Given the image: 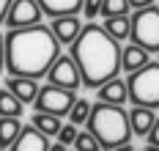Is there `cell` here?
<instances>
[{
  "label": "cell",
  "mask_w": 159,
  "mask_h": 151,
  "mask_svg": "<svg viewBox=\"0 0 159 151\" xmlns=\"http://www.w3.org/2000/svg\"><path fill=\"white\" fill-rule=\"evenodd\" d=\"M145 151H159V149H157V146H148V149H145Z\"/></svg>",
  "instance_id": "4dcf8cb0"
},
{
  "label": "cell",
  "mask_w": 159,
  "mask_h": 151,
  "mask_svg": "<svg viewBox=\"0 0 159 151\" xmlns=\"http://www.w3.org/2000/svg\"><path fill=\"white\" fill-rule=\"evenodd\" d=\"M6 91L11 96H16L22 104H30L36 99V94H39V85H36V80H28V77H8L6 80Z\"/></svg>",
  "instance_id": "5bb4252c"
},
{
  "label": "cell",
  "mask_w": 159,
  "mask_h": 151,
  "mask_svg": "<svg viewBox=\"0 0 159 151\" xmlns=\"http://www.w3.org/2000/svg\"><path fill=\"white\" fill-rule=\"evenodd\" d=\"M41 14L58 19V17H77L82 11V0H36Z\"/></svg>",
  "instance_id": "8fae6325"
},
{
  "label": "cell",
  "mask_w": 159,
  "mask_h": 151,
  "mask_svg": "<svg viewBox=\"0 0 159 151\" xmlns=\"http://www.w3.org/2000/svg\"><path fill=\"white\" fill-rule=\"evenodd\" d=\"M22 129L19 118H0V149H8Z\"/></svg>",
  "instance_id": "d6986e66"
},
{
  "label": "cell",
  "mask_w": 159,
  "mask_h": 151,
  "mask_svg": "<svg viewBox=\"0 0 159 151\" xmlns=\"http://www.w3.org/2000/svg\"><path fill=\"white\" fill-rule=\"evenodd\" d=\"M41 8L36 0H11L8 11H6V25L16 30V28H30V25H41Z\"/></svg>",
  "instance_id": "52a82bcc"
},
{
  "label": "cell",
  "mask_w": 159,
  "mask_h": 151,
  "mask_svg": "<svg viewBox=\"0 0 159 151\" xmlns=\"http://www.w3.org/2000/svg\"><path fill=\"white\" fill-rule=\"evenodd\" d=\"M47 80L49 85H55V88H63V91H77L80 85V71L74 66V61L69 58V55H58L55 61H52V66L47 71Z\"/></svg>",
  "instance_id": "ba28073f"
},
{
  "label": "cell",
  "mask_w": 159,
  "mask_h": 151,
  "mask_svg": "<svg viewBox=\"0 0 159 151\" xmlns=\"http://www.w3.org/2000/svg\"><path fill=\"white\" fill-rule=\"evenodd\" d=\"M126 91L129 102L134 107H159V63H145L143 69L132 71L126 77Z\"/></svg>",
  "instance_id": "277c9868"
},
{
  "label": "cell",
  "mask_w": 159,
  "mask_h": 151,
  "mask_svg": "<svg viewBox=\"0 0 159 151\" xmlns=\"http://www.w3.org/2000/svg\"><path fill=\"white\" fill-rule=\"evenodd\" d=\"M77 99V94L74 91H63V88H55V85H44V88H39V94H36V113H47V116H69V110H71V104Z\"/></svg>",
  "instance_id": "8992f818"
},
{
  "label": "cell",
  "mask_w": 159,
  "mask_h": 151,
  "mask_svg": "<svg viewBox=\"0 0 159 151\" xmlns=\"http://www.w3.org/2000/svg\"><path fill=\"white\" fill-rule=\"evenodd\" d=\"M143 151H145V149H143Z\"/></svg>",
  "instance_id": "1f68e13d"
},
{
  "label": "cell",
  "mask_w": 159,
  "mask_h": 151,
  "mask_svg": "<svg viewBox=\"0 0 159 151\" xmlns=\"http://www.w3.org/2000/svg\"><path fill=\"white\" fill-rule=\"evenodd\" d=\"M6 69V44H3V33H0V74Z\"/></svg>",
  "instance_id": "4316f807"
},
{
  "label": "cell",
  "mask_w": 159,
  "mask_h": 151,
  "mask_svg": "<svg viewBox=\"0 0 159 151\" xmlns=\"http://www.w3.org/2000/svg\"><path fill=\"white\" fill-rule=\"evenodd\" d=\"M47 151H69V146H63V143H58V140H55V143H49Z\"/></svg>",
  "instance_id": "f1b7e54d"
},
{
  "label": "cell",
  "mask_w": 159,
  "mask_h": 151,
  "mask_svg": "<svg viewBox=\"0 0 159 151\" xmlns=\"http://www.w3.org/2000/svg\"><path fill=\"white\" fill-rule=\"evenodd\" d=\"M88 116H91V102L85 99V96H77L74 104H71V110H69V124L80 126V124L88 121Z\"/></svg>",
  "instance_id": "ffe728a7"
},
{
  "label": "cell",
  "mask_w": 159,
  "mask_h": 151,
  "mask_svg": "<svg viewBox=\"0 0 159 151\" xmlns=\"http://www.w3.org/2000/svg\"><path fill=\"white\" fill-rule=\"evenodd\" d=\"M148 63V52L143 47H137V44H126V47H121V69L132 74V71H137V69H143Z\"/></svg>",
  "instance_id": "9a60e30c"
},
{
  "label": "cell",
  "mask_w": 159,
  "mask_h": 151,
  "mask_svg": "<svg viewBox=\"0 0 159 151\" xmlns=\"http://www.w3.org/2000/svg\"><path fill=\"white\" fill-rule=\"evenodd\" d=\"M96 96L102 104H112V107H124L129 99V91H126V80H121V77H112L110 83L99 85L96 88Z\"/></svg>",
  "instance_id": "30bf717a"
},
{
  "label": "cell",
  "mask_w": 159,
  "mask_h": 151,
  "mask_svg": "<svg viewBox=\"0 0 159 151\" xmlns=\"http://www.w3.org/2000/svg\"><path fill=\"white\" fill-rule=\"evenodd\" d=\"M49 30H52V36H55L58 44H71L80 36L82 25H80V17H58V19H52Z\"/></svg>",
  "instance_id": "7c38bea8"
},
{
  "label": "cell",
  "mask_w": 159,
  "mask_h": 151,
  "mask_svg": "<svg viewBox=\"0 0 159 151\" xmlns=\"http://www.w3.org/2000/svg\"><path fill=\"white\" fill-rule=\"evenodd\" d=\"M88 132L96 137V143L102 151H112L118 146H126L132 140V126H129V113L124 107H112L96 102L91 104V116H88Z\"/></svg>",
  "instance_id": "3957f363"
},
{
  "label": "cell",
  "mask_w": 159,
  "mask_h": 151,
  "mask_svg": "<svg viewBox=\"0 0 159 151\" xmlns=\"http://www.w3.org/2000/svg\"><path fill=\"white\" fill-rule=\"evenodd\" d=\"M129 8H148V6H154V0H126Z\"/></svg>",
  "instance_id": "484cf974"
},
{
  "label": "cell",
  "mask_w": 159,
  "mask_h": 151,
  "mask_svg": "<svg viewBox=\"0 0 159 151\" xmlns=\"http://www.w3.org/2000/svg\"><path fill=\"white\" fill-rule=\"evenodd\" d=\"M6 44V69L11 77H28L39 80L47 77L52 61L61 55V44L47 25H30L16 28L3 36Z\"/></svg>",
  "instance_id": "6da1fadb"
},
{
  "label": "cell",
  "mask_w": 159,
  "mask_h": 151,
  "mask_svg": "<svg viewBox=\"0 0 159 151\" xmlns=\"http://www.w3.org/2000/svg\"><path fill=\"white\" fill-rule=\"evenodd\" d=\"M74 66L80 71V83L85 88H99L118 77L121 71V44L112 41L102 30V25H85L80 36L71 41V55Z\"/></svg>",
  "instance_id": "7a4b0ae2"
},
{
  "label": "cell",
  "mask_w": 159,
  "mask_h": 151,
  "mask_svg": "<svg viewBox=\"0 0 159 151\" xmlns=\"http://www.w3.org/2000/svg\"><path fill=\"white\" fill-rule=\"evenodd\" d=\"M47 149H49V137H44L36 126H22L16 140L6 151H47Z\"/></svg>",
  "instance_id": "9c48e42d"
},
{
  "label": "cell",
  "mask_w": 159,
  "mask_h": 151,
  "mask_svg": "<svg viewBox=\"0 0 159 151\" xmlns=\"http://www.w3.org/2000/svg\"><path fill=\"white\" fill-rule=\"evenodd\" d=\"M58 143H63V146H71L74 143V137H77V126L74 124H61V129H58Z\"/></svg>",
  "instance_id": "603a6c76"
},
{
  "label": "cell",
  "mask_w": 159,
  "mask_h": 151,
  "mask_svg": "<svg viewBox=\"0 0 159 151\" xmlns=\"http://www.w3.org/2000/svg\"><path fill=\"white\" fill-rule=\"evenodd\" d=\"M71 146H74V151H102V146L96 143V137L91 132H77Z\"/></svg>",
  "instance_id": "7402d4cb"
},
{
  "label": "cell",
  "mask_w": 159,
  "mask_h": 151,
  "mask_svg": "<svg viewBox=\"0 0 159 151\" xmlns=\"http://www.w3.org/2000/svg\"><path fill=\"white\" fill-rule=\"evenodd\" d=\"M154 124H157L154 110H148V107H132V110H129V126H132V135L148 137L151 129H154Z\"/></svg>",
  "instance_id": "4fadbf2b"
},
{
  "label": "cell",
  "mask_w": 159,
  "mask_h": 151,
  "mask_svg": "<svg viewBox=\"0 0 159 151\" xmlns=\"http://www.w3.org/2000/svg\"><path fill=\"white\" fill-rule=\"evenodd\" d=\"M22 102L16 99V96H11L6 88L0 91V118H19L22 116Z\"/></svg>",
  "instance_id": "e0dca14e"
},
{
  "label": "cell",
  "mask_w": 159,
  "mask_h": 151,
  "mask_svg": "<svg viewBox=\"0 0 159 151\" xmlns=\"http://www.w3.org/2000/svg\"><path fill=\"white\" fill-rule=\"evenodd\" d=\"M30 126H36V129L44 135V137H55V135H58V129H61V118L47 116V113H36Z\"/></svg>",
  "instance_id": "ac0fdd59"
},
{
  "label": "cell",
  "mask_w": 159,
  "mask_h": 151,
  "mask_svg": "<svg viewBox=\"0 0 159 151\" xmlns=\"http://www.w3.org/2000/svg\"><path fill=\"white\" fill-rule=\"evenodd\" d=\"M148 146H157L159 149V118H157V124H154V129H151V135H148Z\"/></svg>",
  "instance_id": "d4e9b609"
},
{
  "label": "cell",
  "mask_w": 159,
  "mask_h": 151,
  "mask_svg": "<svg viewBox=\"0 0 159 151\" xmlns=\"http://www.w3.org/2000/svg\"><path fill=\"white\" fill-rule=\"evenodd\" d=\"M129 39L132 44L143 47L145 52H159V8H137L129 19Z\"/></svg>",
  "instance_id": "5b68a950"
},
{
  "label": "cell",
  "mask_w": 159,
  "mask_h": 151,
  "mask_svg": "<svg viewBox=\"0 0 159 151\" xmlns=\"http://www.w3.org/2000/svg\"><path fill=\"white\" fill-rule=\"evenodd\" d=\"M8 6H11V0H0V25H3V19H6V11H8Z\"/></svg>",
  "instance_id": "83f0119b"
},
{
  "label": "cell",
  "mask_w": 159,
  "mask_h": 151,
  "mask_svg": "<svg viewBox=\"0 0 159 151\" xmlns=\"http://www.w3.org/2000/svg\"><path fill=\"white\" fill-rule=\"evenodd\" d=\"M102 3H104V0H82V14H85L88 19L99 17V8H102Z\"/></svg>",
  "instance_id": "cb8c5ba5"
},
{
  "label": "cell",
  "mask_w": 159,
  "mask_h": 151,
  "mask_svg": "<svg viewBox=\"0 0 159 151\" xmlns=\"http://www.w3.org/2000/svg\"><path fill=\"white\" fill-rule=\"evenodd\" d=\"M129 28H132L129 17H110V19H104V25H102V30L110 36L112 41H118V44L129 39Z\"/></svg>",
  "instance_id": "2e32d148"
},
{
  "label": "cell",
  "mask_w": 159,
  "mask_h": 151,
  "mask_svg": "<svg viewBox=\"0 0 159 151\" xmlns=\"http://www.w3.org/2000/svg\"><path fill=\"white\" fill-rule=\"evenodd\" d=\"M112 151H137L132 143H126V146H118V149H112Z\"/></svg>",
  "instance_id": "f546056e"
},
{
  "label": "cell",
  "mask_w": 159,
  "mask_h": 151,
  "mask_svg": "<svg viewBox=\"0 0 159 151\" xmlns=\"http://www.w3.org/2000/svg\"><path fill=\"white\" fill-rule=\"evenodd\" d=\"M126 11H129L126 0H104L102 8H99V14H104V19H110V17H126Z\"/></svg>",
  "instance_id": "44dd1931"
}]
</instances>
